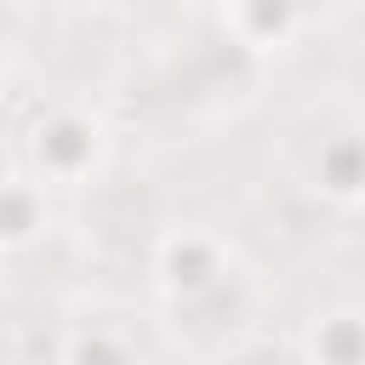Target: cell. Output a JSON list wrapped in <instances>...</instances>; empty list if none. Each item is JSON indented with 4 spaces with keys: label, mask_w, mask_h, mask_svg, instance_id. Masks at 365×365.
Here are the masks:
<instances>
[{
    "label": "cell",
    "mask_w": 365,
    "mask_h": 365,
    "mask_svg": "<svg viewBox=\"0 0 365 365\" xmlns=\"http://www.w3.org/2000/svg\"><path fill=\"white\" fill-rule=\"evenodd\" d=\"M34 228H40V194H34L23 177L0 182V240H6V245H23Z\"/></svg>",
    "instance_id": "2"
},
{
    "label": "cell",
    "mask_w": 365,
    "mask_h": 365,
    "mask_svg": "<svg viewBox=\"0 0 365 365\" xmlns=\"http://www.w3.org/2000/svg\"><path fill=\"white\" fill-rule=\"evenodd\" d=\"M97 125L86 120V114H57L51 125H40V137H34V154H40V165L51 171V177H86L91 171V160H97Z\"/></svg>",
    "instance_id": "1"
}]
</instances>
